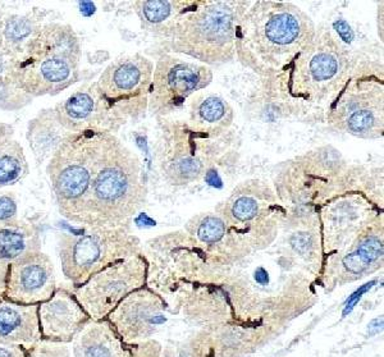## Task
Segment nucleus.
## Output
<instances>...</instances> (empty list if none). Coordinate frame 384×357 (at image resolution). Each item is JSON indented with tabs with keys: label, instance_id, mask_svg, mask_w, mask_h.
<instances>
[{
	"label": "nucleus",
	"instance_id": "obj_10",
	"mask_svg": "<svg viewBox=\"0 0 384 357\" xmlns=\"http://www.w3.org/2000/svg\"><path fill=\"white\" fill-rule=\"evenodd\" d=\"M153 73L152 60L140 54L128 55L114 60L96 86L111 111L134 114L145 107Z\"/></svg>",
	"mask_w": 384,
	"mask_h": 357
},
{
	"label": "nucleus",
	"instance_id": "obj_3",
	"mask_svg": "<svg viewBox=\"0 0 384 357\" xmlns=\"http://www.w3.org/2000/svg\"><path fill=\"white\" fill-rule=\"evenodd\" d=\"M250 1H196L179 16L168 39L172 51L205 64H222L236 55V36Z\"/></svg>",
	"mask_w": 384,
	"mask_h": 357
},
{
	"label": "nucleus",
	"instance_id": "obj_27",
	"mask_svg": "<svg viewBox=\"0 0 384 357\" xmlns=\"http://www.w3.org/2000/svg\"><path fill=\"white\" fill-rule=\"evenodd\" d=\"M0 357H26V352L19 346L0 343Z\"/></svg>",
	"mask_w": 384,
	"mask_h": 357
},
{
	"label": "nucleus",
	"instance_id": "obj_12",
	"mask_svg": "<svg viewBox=\"0 0 384 357\" xmlns=\"http://www.w3.org/2000/svg\"><path fill=\"white\" fill-rule=\"evenodd\" d=\"M55 275L51 257L28 251L12 260L6 277L4 298L22 305H40L54 295Z\"/></svg>",
	"mask_w": 384,
	"mask_h": 357
},
{
	"label": "nucleus",
	"instance_id": "obj_17",
	"mask_svg": "<svg viewBox=\"0 0 384 357\" xmlns=\"http://www.w3.org/2000/svg\"><path fill=\"white\" fill-rule=\"evenodd\" d=\"M383 256V242L379 236H369L365 238L355 251L345 256L342 264L345 269L351 274H361L365 272L372 264L378 262Z\"/></svg>",
	"mask_w": 384,
	"mask_h": 357
},
{
	"label": "nucleus",
	"instance_id": "obj_22",
	"mask_svg": "<svg viewBox=\"0 0 384 357\" xmlns=\"http://www.w3.org/2000/svg\"><path fill=\"white\" fill-rule=\"evenodd\" d=\"M201 163L192 156H181L171 163L168 173L176 183H188L199 177L201 172Z\"/></svg>",
	"mask_w": 384,
	"mask_h": 357
},
{
	"label": "nucleus",
	"instance_id": "obj_26",
	"mask_svg": "<svg viewBox=\"0 0 384 357\" xmlns=\"http://www.w3.org/2000/svg\"><path fill=\"white\" fill-rule=\"evenodd\" d=\"M374 283H370V284H365L364 287H361V289L356 291L352 296H351L349 300H347V302L345 304V307H343V311H342V315L343 316H347V315L350 314L351 311L354 310V307L356 306V304L358 302V300L361 298V296L367 292L369 289H372V286H373Z\"/></svg>",
	"mask_w": 384,
	"mask_h": 357
},
{
	"label": "nucleus",
	"instance_id": "obj_30",
	"mask_svg": "<svg viewBox=\"0 0 384 357\" xmlns=\"http://www.w3.org/2000/svg\"><path fill=\"white\" fill-rule=\"evenodd\" d=\"M255 280L256 282L260 283V284L268 283V273L265 272L263 268H259L255 273Z\"/></svg>",
	"mask_w": 384,
	"mask_h": 357
},
{
	"label": "nucleus",
	"instance_id": "obj_21",
	"mask_svg": "<svg viewBox=\"0 0 384 357\" xmlns=\"http://www.w3.org/2000/svg\"><path fill=\"white\" fill-rule=\"evenodd\" d=\"M230 114V108L227 102L217 96H209L204 102H200L196 109L197 122L205 123L208 126L226 125L227 117Z\"/></svg>",
	"mask_w": 384,
	"mask_h": 357
},
{
	"label": "nucleus",
	"instance_id": "obj_11",
	"mask_svg": "<svg viewBox=\"0 0 384 357\" xmlns=\"http://www.w3.org/2000/svg\"><path fill=\"white\" fill-rule=\"evenodd\" d=\"M213 78L210 69L191 60L165 55L156 63L150 87V109L171 111L188 96L209 85Z\"/></svg>",
	"mask_w": 384,
	"mask_h": 357
},
{
	"label": "nucleus",
	"instance_id": "obj_20",
	"mask_svg": "<svg viewBox=\"0 0 384 357\" xmlns=\"http://www.w3.org/2000/svg\"><path fill=\"white\" fill-rule=\"evenodd\" d=\"M25 168L22 149H8L0 153V186L16 182Z\"/></svg>",
	"mask_w": 384,
	"mask_h": 357
},
{
	"label": "nucleus",
	"instance_id": "obj_5",
	"mask_svg": "<svg viewBox=\"0 0 384 357\" xmlns=\"http://www.w3.org/2000/svg\"><path fill=\"white\" fill-rule=\"evenodd\" d=\"M111 138L102 129H86L66 137L53 152L48 165L51 188L60 212L71 221L89 192Z\"/></svg>",
	"mask_w": 384,
	"mask_h": 357
},
{
	"label": "nucleus",
	"instance_id": "obj_1",
	"mask_svg": "<svg viewBox=\"0 0 384 357\" xmlns=\"http://www.w3.org/2000/svg\"><path fill=\"white\" fill-rule=\"evenodd\" d=\"M316 34L313 21L295 4L256 1L239 21L236 55L248 68L271 76L296 60Z\"/></svg>",
	"mask_w": 384,
	"mask_h": 357
},
{
	"label": "nucleus",
	"instance_id": "obj_15",
	"mask_svg": "<svg viewBox=\"0 0 384 357\" xmlns=\"http://www.w3.org/2000/svg\"><path fill=\"white\" fill-rule=\"evenodd\" d=\"M42 337L39 305H22L0 296V343L31 347Z\"/></svg>",
	"mask_w": 384,
	"mask_h": 357
},
{
	"label": "nucleus",
	"instance_id": "obj_29",
	"mask_svg": "<svg viewBox=\"0 0 384 357\" xmlns=\"http://www.w3.org/2000/svg\"><path fill=\"white\" fill-rule=\"evenodd\" d=\"M383 329V318H376L372 323L369 324L367 332L370 336H376L378 333L382 332Z\"/></svg>",
	"mask_w": 384,
	"mask_h": 357
},
{
	"label": "nucleus",
	"instance_id": "obj_24",
	"mask_svg": "<svg viewBox=\"0 0 384 357\" xmlns=\"http://www.w3.org/2000/svg\"><path fill=\"white\" fill-rule=\"evenodd\" d=\"M259 212V205L255 199L248 196H239L232 204L230 213L233 218L239 221H248L254 219Z\"/></svg>",
	"mask_w": 384,
	"mask_h": 357
},
{
	"label": "nucleus",
	"instance_id": "obj_2",
	"mask_svg": "<svg viewBox=\"0 0 384 357\" xmlns=\"http://www.w3.org/2000/svg\"><path fill=\"white\" fill-rule=\"evenodd\" d=\"M144 194L143 168L136 155L111 137L72 221L90 226L117 223L136 210Z\"/></svg>",
	"mask_w": 384,
	"mask_h": 357
},
{
	"label": "nucleus",
	"instance_id": "obj_8",
	"mask_svg": "<svg viewBox=\"0 0 384 357\" xmlns=\"http://www.w3.org/2000/svg\"><path fill=\"white\" fill-rule=\"evenodd\" d=\"M145 264L141 257H126L90 277L76 287L73 296L87 316L102 319L116 309L120 300L143 284Z\"/></svg>",
	"mask_w": 384,
	"mask_h": 357
},
{
	"label": "nucleus",
	"instance_id": "obj_4",
	"mask_svg": "<svg viewBox=\"0 0 384 357\" xmlns=\"http://www.w3.org/2000/svg\"><path fill=\"white\" fill-rule=\"evenodd\" d=\"M80 57V43L71 27L46 26L35 35L21 60L18 85L30 94L60 93L75 82Z\"/></svg>",
	"mask_w": 384,
	"mask_h": 357
},
{
	"label": "nucleus",
	"instance_id": "obj_19",
	"mask_svg": "<svg viewBox=\"0 0 384 357\" xmlns=\"http://www.w3.org/2000/svg\"><path fill=\"white\" fill-rule=\"evenodd\" d=\"M30 250V235L17 224L0 221V259L15 260Z\"/></svg>",
	"mask_w": 384,
	"mask_h": 357
},
{
	"label": "nucleus",
	"instance_id": "obj_7",
	"mask_svg": "<svg viewBox=\"0 0 384 357\" xmlns=\"http://www.w3.org/2000/svg\"><path fill=\"white\" fill-rule=\"evenodd\" d=\"M131 245L122 230L108 226H93L82 233H69L60 239V264L64 277L76 287L113 263Z\"/></svg>",
	"mask_w": 384,
	"mask_h": 357
},
{
	"label": "nucleus",
	"instance_id": "obj_18",
	"mask_svg": "<svg viewBox=\"0 0 384 357\" xmlns=\"http://www.w3.org/2000/svg\"><path fill=\"white\" fill-rule=\"evenodd\" d=\"M105 337L99 328H81L75 340V355L76 357H114V349H111Z\"/></svg>",
	"mask_w": 384,
	"mask_h": 357
},
{
	"label": "nucleus",
	"instance_id": "obj_28",
	"mask_svg": "<svg viewBox=\"0 0 384 357\" xmlns=\"http://www.w3.org/2000/svg\"><path fill=\"white\" fill-rule=\"evenodd\" d=\"M292 245L299 253L304 254V253H307V251L310 250L311 239H310L307 235H298V236L292 238Z\"/></svg>",
	"mask_w": 384,
	"mask_h": 357
},
{
	"label": "nucleus",
	"instance_id": "obj_14",
	"mask_svg": "<svg viewBox=\"0 0 384 357\" xmlns=\"http://www.w3.org/2000/svg\"><path fill=\"white\" fill-rule=\"evenodd\" d=\"M51 111L57 123L67 131L68 136L86 129H99L96 125L102 122V117L108 111L113 113L96 85L78 90Z\"/></svg>",
	"mask_w": 384,
	"mask_h": 357
},
{
	"label": "nucleus",
	"instance_id": "obj_23",
	"mask_svg": "<svg viewBox=\"0 0 384 357\" xmlns=\"http://www.w3.org/2000/svg\"><path fill=\"white\" fill-rule=\"evenodd\" d=\"M224 233H226V226L217 217H206L197 230L199 237L206 244L218 242L219 239H222Z\"/></svg>",
	"mask_w": 384,
	"mask_h": 357
},
{
	"label": "nucleus",
	"instance_id": "obj_6",
	"mask_svg": "<svg viewBox=\"0 0 384 357\" xmlns=\"http://www.w3.org/2000/svg\"><path fill=\"white\" fill-rule=\"evenodd\" d=\"M349 60L328 33L316 34L295 60L291 91L310 102H320L341 90Z\"/></svg>",
	"mask_w": 384,
	"mask_h": 357
},
{
	"label": "nucleus",
	"instance_id": "obj_16",
	"mask_svg": "<svg viewBox=\"0 0 384 357\" xmlns=\"http://www.w3.org/2000/svg\"><path fill=\"white\" fill-rule=\"evenodd\" d=\"M138 17L144 27L150 31L161 33L165 37L170 34L176 19L186 10L191 3L168 1V0H149L136 3Z\"/></svg>",
	"mask_w": 384,
	"mask_h": 357
},
{
	"label": "nucleus",
	"instance_id": "obj_25",
	"mask_svg": "<svg viewBox=\"0 0 384 357\" xmlns=\"http://www.w3.org/2000/svg\"><path fill=\"white\" fill-rule=\"evenodd\" d=\"M17 213V206L9 196H0V221L12 219Z\"/></svg>",
	"mask_w": 384,
	"mask_h": 357
},
{
	"label": "nucleus",
	"instance_id": "obj_9",
	"mask_svg": "<svg viewBox=\"0 0 384 357\" xmlns=\"http://www.w3.org/2000/svg\"><path fill=\"white\" fill-rule=\"evenodd\" d=\"M331 122L343 132L376 138L383 132V87L376 81H352L342 90Z\"/></svg>",
	"mask_w": 384,
	"mask_h": 357
},
{
	"label": "nucleus",
	"instance_id": "obj_13",
	"mask_svg": "<svg viewBox=\"0 0 384 357\" xmlns=\"http://www.w3.org/2000/svg\"><path fill=\"white\" fill-rule=\"evenodd\" d=\"M87 314L76 298L64 289L54 292L48 301L39 305L42 336L48 340L68 342L81 331Z\"/></svg>",
	"mask_w": 384,
	"mask_h": 357
}]
</instances>
